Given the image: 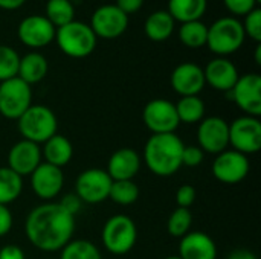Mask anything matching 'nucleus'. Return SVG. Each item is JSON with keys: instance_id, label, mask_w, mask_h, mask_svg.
Segmentation results:
<instances>
[{"instance_id": "obj_18", "label": "nucleus", "mask_w": 261, "mask_h": 259, "mask_svg": "<svg viewBox=\"0 0 261 259\" xmlns=\"http://www.w3.org/2000/svg\"><path fill=\"white\" fill-rule=\"evenodd\" d=\"M40 163L41 148L34 142L21 139L17 143H14L8 153V168L18 174L21 179L31 176Z\"/></svg>"}, {"instance_id": "obj_28", "label": "nucleus", "mask_w": 261, "mask_h": 259, "mask_svg": "<svg viewBox=\"0 0 261 259\" xmlns=\"http://www.w3.org/2000/svg\"><path fill=\"white\" fill-rule=\"evenodd\" d=\"M179 40L190 49L203 47L208 40V26L200 20L182 23L179 27Z\"/></svg>"}, {"instance_id": "obj_30", "label": "nucleus", "mask_w": 261, "mask_h": 259, "mask_svg": "<svg viewBox=\"0 0 261 259\" xmlns=\"http://www.w3.org/2000/svg\"><path fill=\"white\" fill-rule=\"evenodd\" d=\"M139 194V186L133 180H119L112 183L109 198L119 206H130L138 202Z\"/></svg>"}, {"instance_id": "obj_42", "label": "nucleus", "mask_w": 261, "mask_h": 259, "mask_svg": "<svg viewBox=\"0 0 261 259\" xmlns=\"http://www.w3.org/2000/svg\"><path fill=\"white\" fill-rule=\"evenodd\" d=\"M228 259H258L257 255L251 250H246V249H239V250H234L232 253H229Z\"/></svg>"}, {"instance_id": "obj_24", "label": "nucleus", "mask_w": 261, "mask_h": 259, "mask_svg": "<svg viewBox=\"0 0 261 259\" xmlns=\"http://www.w3.org/2000/svg\"><path fill=\"white\" fill-rule=\"evenodd\" d=\"M206 8L208 0H168V14L180 24L200 20Z\"/></svg>"}, {"instance_id": "obj_21", "label": "nucleus", "mask_w": 261, "mask_h": 259, "mask_svg": "<svg viewBox=\"0 0 261 259\" xmlns=\"http://www.w3.org/2000/svg\"><path fill=\"white\" fill-rule=\"evenodd\" d=\"M180 259H217V246L205 232H188L180 238Z\"/></svg>"}, {"instance_id": "obj_41", "label": "nucleus", "mask_w": 261, "mask_h": 259, "mask_svg": "<svg viewBox=\"0 0 261 259\" xmlns=\"http://www.w3.org/2000/svg\"><path fill=\"white\" fill-rule=\"evenodd\" d=\"M0 259H24V253L20 247L8 244L3 249H0Z\"/></svg>"}, {"instance_id": "obj_40", "label": "nucleus", "mask_w": 261, "mask_h": 259, "mask_svg": "<svg viewBox=\"0 0 261 259\" xmlns=\"http://www.w3.org/2000/svg\"><path fill=\"white\" fill-rule=\"evenodd\" d=\"M144 5V0H116V6L127 15L138 12Z\"/></svg>"}, {"instance_id": "obj_19", "label": "nucleus", "mask_w": 261, "mask_h": 259, "mask_svg": "<svg viewBox=\"0 0 261 259\" xmlns=\"http://www.w3.org/2000/svg\"><path fill=\"white\" fill-rule=\"evenodd\" d=\"M205 82L219 92L228 93L239 79V70L236 64L226 56H217L211 60L203 69Z\"/></svg>"}, {"instance_id": "obj_29", "label": "nucleus", "mask_w": 261, "mask_h": 259, "mask_svg": "<svg viewBox=\"0 0 261 259\" xmlns=\"http://www.w3.org/2000/svg\"><path fill=\"white\" fill-rule=\"evenodd\" d=\"M44 17L57 29L75 20V8L70 0H47Z\"/></svg>"}, {"instance_id": "obj_26", "label": "nucleus", "mask_w": 261, "mask_h": 259, "mask_svg": "<svg viewBox=\"0 0 261 259\" xmlns=\"http://www.w3.org/2000/svg\"><path fill=\"white\" fill-rule=\"evenodd\" d=\"M174 105L180 124H197L205 118L206 108L200 96H184Z\"/></svg>"}, {"instance_id": "obj_20", "label": "nucleus", "mask_w": 261, "mask_h": 259, "mask_svg": "<svg viewBox=\"0 0 261 259\" xmlns=\"http://www.w3.org/2000/svg\"><path fill=\"white\" fill-rule=\"evenodd\" d=\"M141 156L133 148L116 150L107 162V174L113 182L133 180L141 169Z\"/></svg>"}, {"instance_id": "obj_12", "label": "nucleus", "mask_w": 261, "mask_h": 259, "mask_svg": "<svg viewBox=\"0 0 261 259\" xmlns=\"http://www.w3.org/2000/svg\"><path fill=\"white\" fill-rule=\"evenodd\" d=\"M199 148L208 154H220L229 147V124L219 116L203 118L197 128Z\"/></svg>"}, {"instance_id": "obj_46", "label": "nucleus", "mask_w": 261, "mask_h": 259, "mask_svg": "<svg viewBox=\"0 0 261 259\" xmlns=\"http://www.w3.org/2000/svg\"><path fill=\"white\" fill-rule=\"evenodd\" d=\"M257 2H258V3H261V0H257Z\"/></svg>"}, {"instance_id": "obj_11", "label": "nucleus", "mask_w": 261, "mask_h": 259, "mask_svg": "<svg viewBox=\"0 0 261 259\" xmlns=\"http://www.w3.org/2000/svg\"><path fill=\"white\" fill-rule=\"evenodd\" d=\"M229 98L239 105L246 116H261V76L258 73H246L239 76L234 87L228 92Z\"/></svg>"}, {"instance_id": "obj_34", "label": "nucleus", "mask_w": 261, "mask_h": 259, "mask_svg": "<svg viewBox=\"0 0 261 259\" xmlns=\"http://www.w3.org/2000/svg\"><path fill=\"white\" fill-rule=\"evenodd\" d=\"M245 35L252 38L254 41H261V11L260 8H255L249 14L245 15V20L242 21Z\"/></svg>"}, {"instance_id": "obj_44", "label": "nucleus", "mask_w": 261, "mask_h": 259, "mask_svg": "<svg viewBox=\"0 0 261 259\" xmlns=\"http://www.w3.org/2000/svg\"><path fill=\"white\" fill-rule=\"evenodd\" d=\"M255 61L257 64H261V46L257 44V49H255Z\"/></svg>"}, {"instance_id": "obj_1", "label": "nucleus", "mask_w": 261, "mask_h": 259, "mask_svg": "<svg viewBox=\"0 0 261 259\" xmlns=\"http://www.w3.org/2000/svg\"><path fill=\"white\" fill-rule=\"evenodd\" d=\"M75 215L58 202H46L35 206L24 221V234L29 243L41 252L61 250L73 237Z\"/></svg>"}, {"instance_id": "obj_6", "label": "nucleus", "mask_w": 261, "mask_h": 259, "mask_svg": "<svg viewBox=\"0 0 261 259\" xmlns=\"http://www.w3.org/2000/svg\"><path fill=\"white\" fill-rule=\"evenodd\" d=\"M101 238L107 252L121 256L135 247L138 241V227L128 215L116 214L106 221Z\"/></svg>"}, {"instance_id": "obj_32", "label": "nucleus", "mask_w": 261, "mask_h": 259, "mask_svg": "<svg viewBox=\"0 0 261 259\" xmlns=\"http://www.w3.org/2000/svg\"><path fill=\"white\" fill-rule=\"evenodd\" d=\"M193 226V214L190 209L177 208L171 212L167 221V231L173 238H182L188 232H191Z\"/></svg>"}, {"instance_id": "obj_13", "label": "nucleus", "mask_w": 261, "mask_h": 259, "mask_svg": "<svg viewBox=\"0 0 261 259\" xmlns=\"http://www.w3.org/2000/svg\"><path fill=\"white\" fill-rule=\"evenodd\" d=\"M96 38L113 40L121 37L128 26V15L116 5H102L95 9L89 24Z\"/></svg>"}, {"instance_id": "obj_4", "label": "nucleus", "mask_w": 261, "mask_h": 259, "mask_svg": "<svg viewBox=\"0 0 261 259\" xmlns=\"http://www.w3.org/2000/svg\"><path fill=\"white\" fill-rule=\"evenodd\" d=\"M96 35L83 21L73 20L55 31V41L60 50L70 58H86L96 47Z\"/></svg>"}, {"instance_id": "obj_14", "label": "nucleus", "mask_w": 261, "mask_h": 259, "mask_svg": "<svg viewBox=\"0 0 261 259\" xmlns=\"http://www.w3.org/2000/svg\"><path fill=\"white\" fill-rule=\"evenodd\" d=\"M251 165L248 156L236 151L225 150L217 154L213 162V176L225 185H237L243 182L249 174Z\"/></svg>"}, {"instance_id": "obj_16", "label": "nucleus", "mask_w": 261, "mask_h": 259, "mask_svg": "<svg viewBox=\"0 0 261 259\" xmlns=\"http://www.w3.org/2000/svg\"><path fill=\"white\" fill-rule=\"evenodd\" d=\"M29 177L34 194L43 202H52L63 191L64 174L61 168L41 162Z\"/></svg>"}, {"instance_id": "obj_3", "label": "nucleus", "mask_w": 261, "mask_h": 259, "mask_svg": "<svg viewBox=\"0 0 261 259\" xmlns=\"http://www.w3.org/2000/svg\"><path fill=\"white\" fill-rule=\"evenodd\" d=\"M17 127L24 140L40 145L57 134L58 121L55 113L49 107L32 104L17 119Z\"/></svg>"}, {"instance_id": "obj_7", "label": "nucleus", "mask_w": 261, "mask_h": 259, "mask_svg": "<svg viewBox=\"0 0 261 259\" xmlns=\"http://www.w3.org/2000/svg\"><path fill=\"white\" fill-rule=\"evenodd\" d=\"M32 105V89L18 76L0 82V114L17 121Z\"/></svg>"}, {"instance_id": "obj_27", "label": "nucleus", "mask_w": 261, "mask_h": 259, "mask_svg": "<svg viewBox=\"0 0 261 259\" xmlns=\"http://www.w3.org/2000/svg\"><path fill=\"white\" fill-rule=\"evenodd\" d=\"M23 191V179L8 166L0 168V205L15 202Z\"/></svg>"}, {"instance_id": "obj_9", "label": "nucleus", "mask_w": 261, "mask_h": 259, "mask_svg": "<svg viewBox=\"0 0 261 259\" xmlns=\"http://www.w3.org/2000/svg\"><path fill=\"white\" fill-rule=\"evenodd\" d=\"M229 145L248 156L261 150V122L258 118L240 116L229 124Z\"/></svg>"}, {"instance_id": "obj_43", "label": "nucleus", "mask_w": 261, "mask_h": 259, "mask_svg": "<svg viewBox=\"0 0 261 259\" xmlns=\"http://www.w3.org/2000/svg\"><path fill=\"white\" fill-rule=\"evenodd\" d=\"M26 0H0V9L5 11H15L24 5Z\"/></svg>"}, {"instance_id": "obj_45", "label": "nucleus", "mask_w": 261, "mask_h": 259, "mask_svg": "<svg viewBox=\"0 0 261 259\" xmlns=\"http://www.w3.org/2000/svg\"><path fill=\"white\" fill-rule=\"evenodd\" d=\"M165 259H180L179 256H168V258H165Z\"/></svg>"}, {"instance_id": "obj_39", "label": "nucleus", "mask_w": 261, "mask_h": 259, "mask_svg": "<svg viewBox=\"0 0 261 259\" xmlns=\"http://www.w3.org/2000/svg\"><path fill=\"white\" fill-rule=\"evenodd\" d=\"M12 214L8 206L0 205V238L8 235L12 229Z\"/></svg>"}, {"instance_id": "obj_36", "label": "nucleus", "mask_w": 261, "mask_h": 259, "mask_svg": "<svg viewBox=\"0 0 261 259\" xmlns=\"http://www.w3.org/2000/svg\"><path fill=\"white\" fill-rule=\"evenodd\" d=\"M225 6L228 8L229 12L234 15H246L251 11H254L258 5L257 0H223Z\"/></svg>"}, {"instance_id": "obj_15", "label": "nucleus", "mask_w": 261, "mask_h": 259, "mask_svg": "<svg viewBox=\"0 0 261 259\" xmlns=\"http://www.w3.org/2000/svg\"><path fill=\"white\" fill-rule=\"evenodd\" d=\"M55 26L44 15H28L18 27L17 35L20 41L29 49H41L55 40Z\"/></svg>"}, {"instance_id": "obj_37", "label": "nucleus", "mask_w": 261, "mask_h": 259, "mask_svg": "<svg viewBox=\"0 0 261 259\" xmlns=\"http://www.w3.org/2000/svg\"><path fill=\"white\" fill-rule=\"evenodd\" d=\"M196 197H197V192H196L194 186H191V185H182L176 191V203H177V208L190 209L193 206V203L196 202Z\"/></svg>"}, {"instance_id": "obj_17", "label": "nucleus", "mask_w": 261, "mask_h": 259, "mask_svg": "<svg viewBox=\"0 0 261 259\" xmlns=\"http://www.w3.org/2000/svg\"><path fill=\"white\" fill-rule=\"evenodd\" d=\"M170 82L173 90L184 96H199V93L205 89V75L203 69L196 63H182L179 64L170 76Z\"/></svg>"}, {"instance_id": "obj_38", "label": "nucleus", "mask_w": 261, "mask_h": 259, "mask_svg": "<svg viewBox=\"0 0 261 259\" xmlns=\"http://www.w3.org/2000/svg\"><path fill=\"white\" fill-rule=\"evenodd\" d=\"M67 212H70L72 215H76V212H80L81 206H83V202L78 198L76 194H67L64 195L60 202H58Z\"/></svg>"}, {"instance_id": "obj_23", "label": "nucleus", "mask_w": 261, "mask_h": 259, "mask_svg": "<svg viewBox=\"0 0 261 259\" xmlns=\"http://www.w3.org/2000/svg\"><path fill=\"white\" fill-rule=\"evenodd\" d=\"M47 60L44 55L40 52H29L23 56H20V64H18V73L17 76L24 81L26 84L32 85L40 82L46 75H47Z\"/></svg>"}, {"instance_id": "obj_22", "label": "nucleus", "mask_w": 261, "mask_h": 259, "mask_svg": "<svg viewBox=\"0 0 261 259\" xmlns=\"http://www.w3.org/2000/svg\"><path fill=\"white\" fill-rule=\"evenodd\" d=\"M41 157L46 163L54 165L57 168H63L70 163L73 157V147L66 136L57 133L43 143Z\"/></svg>"}, {"instance_id": "obj_33", "label": "nucleus", "mask_w": 261, "mask_h": 259, "mask_svg": "<svg viewBox=\"0 0 261 259\" xmlns=\"http://www.w3.org/2000/svg\"><path fill=\"white\" fill-rule=\"evenodd\" d=\"M20 55L9 46L0 44V82L15 78L18 73Z\"/></svg>"}, {"instance_id": "obj_5", "label": "nucleus", "mask_w": 261, "mask_h": 259, "mask_svg": "<svg viewBox=\"0 0 261 259\" xmlns=\"http://www.w3.org/2000/svg\"><path fill=\"white\" fill-rule=\"evenodd\" d=\"M245 31L237 17H220L208 27V49L219 55L226 56L237 52L245 43Z\"/></svg>"}, {"instance_id": "obj_35", "label": "nucleus", "mask_w": 261, "mask_h": 259, "mask_svg": "<svg viewBox=\"0 0 261 259\" xmlns=\"http://www.w3.org/2000/svg\"><path fill=\"white\" fill-rule=\"evenodd\" d=\"M205 153L197 147V145H190L184 148L182 153V166H188V168H196L203 162Z\"/></svg>"}, {"instance_id": "obj_2", "label": "nucleus", "mask_w": 261, "mask_h": 259, "mask_svg": "<svg viewBox=\"0 0 261 259\" xmlns=\"http://www.w3.org/2000/svg\"><path fill=\"white\" fill-rule=\"evenodd\" d=\"M185 143L176 133L151 134L144 147L142 160L158 177H171L182 168Z\"/></svg>"}, {"instance_id": "obj_10", "label": "nucleus", "mask_w": 261, "mask_h": 259, "mask_svg": "<svg viewBox=\"0 0 261 259\" xmlns=\"http://www.w3.org/2000/svg\"><path fill=\"white\" fill-rule=\"evenodd\" d=\"M142 121L151 134L176 133L180 125L176 105L171 101L161 98L147 102L142 111Z\"/></svg>"}, {"instance_id": "obj_31", "label": "nucleus", "mask_w": 261, "mask_h": 259, "mask_svg": "<svg viewBox=\"0 0 261 259\" xmlns=\"http://www.w3.org/2000/svg\"><path fill=\"white\" fill-rule=\"evenodd\" d=\"M60 259H102L99 249L87 240H70L63 249Z\"/></svg>"}, {"instance_id": "obj_25", "label": "nucleus", "mask_w": 261, "mask_h": 259, "mask_svg": "<svg viewBox=\"0 0 261 259\" xmlns=\"http://www.w3.org/2000/svg\"><path fill=\"white\" fill-rule=\"evenodd\" d=\"M176 21L168 11H154L150 14L144 24V32L151 41H165L174 32Z\"/></svg>"}, {"instance_id": "obj_8", "label": "nucleus", "mask_w": 261, "mask_h": 259, "mask_svg": "<svg viewBox=\"0 0 261 259\" xmlns=\"http://www.w3.org/2000/svg\"><path fill=\"white\" fill-rule=\"evenodd\" d=\"M113 180L106 169L89 168L83 171L75 182V194L83 203L98 205L109 198Z\"/></svg>"}]
</instances>
